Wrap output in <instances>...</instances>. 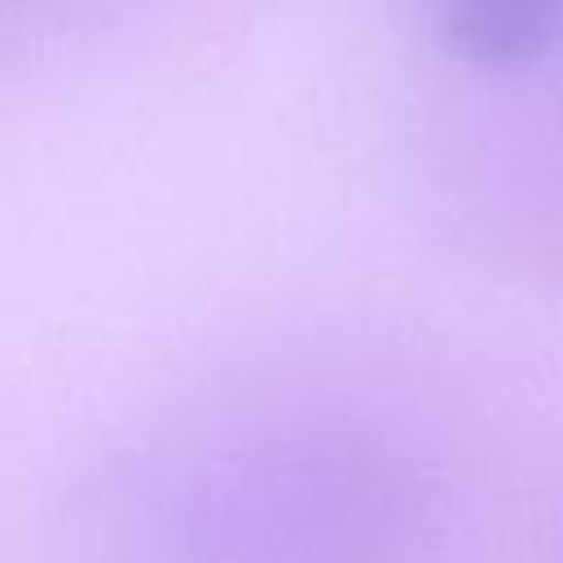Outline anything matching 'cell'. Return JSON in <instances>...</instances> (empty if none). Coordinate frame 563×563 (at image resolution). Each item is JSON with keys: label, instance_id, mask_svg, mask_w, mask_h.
Instances as JSON below:
<instances>
[{"label": "cell", "instance_id": "6da1fadb", "mask_svg": "<svg viewBox=\"0 0 563 563\" xmlns=\"http://www.w3.org/2000/svg\"><path fill=\"white\" fill-rule=\"evenodd\" d=\"M435 44L479 70H519L563 44V0H435Z\"/></svg>", "mask_w": 563, "mask_h": 563}, {"label": "cell", "instance_id": "7a4b0ae2", "mask_svg": "<svg viewBox=\"0 0 563 563\" xmlns=\"http://www.w3.org/2000/svg\"><path fill=\"white\" fill-rule=\"evenodd\" d=\"M559 563H563V559H559Z\"/></svg>", "mask_w": 563, "mask_h": 563}]
</instances>
